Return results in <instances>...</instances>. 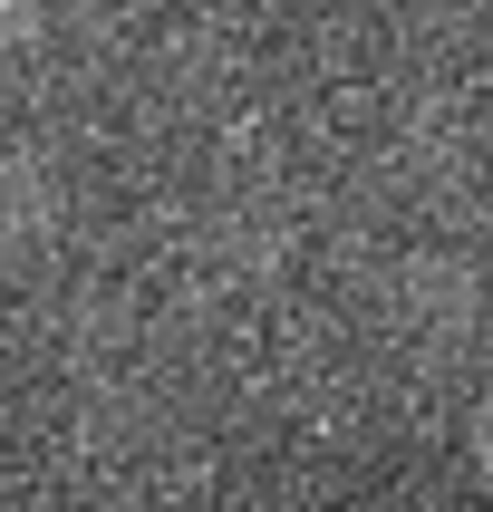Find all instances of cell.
<instances>
[{
	"mask_svg": "<svg viewBox=\"0 0 493 512\" xmlns=\"http://www.w3.org/2000/svg\"><path fill=\"white\" fill-rule=\"evenodd\" d=\"M20 29H29V0H0V49H10Z\"/></svg>",
	"mask_w": 493,
	"mask_h": 512,
	"instance_id": "1",
	"label": "cell"
}]
</instances>
